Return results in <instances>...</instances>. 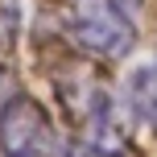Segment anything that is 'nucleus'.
<instances>
[{"label":"nucleus","mask_w":157,"mask_h":157,"mask_svg":"<svg viewBox=\"0 0 157 157\" xmlns=\"http://www.w3.org/2000/svg\"><path fill=\"white\" fill-rule=\"evenodd\" d=\"M66 37L99 62L128 58L136 46V13L128 0H75L66 13Z\"/></svg>","instance_id":"1"},{"label":"nucleus","mask_w":157,"mask_h":157,"mask_svg":"<svg viewBox=\"0 0 157 157\" xmlns=\"http://www.w3.org/2000/svg\"><path fill=\"white\" fill-rule=\"evenodd\" d=\"M0 157H71V145L41 99L13 91L0 103Z\"/></svg>","instance_id":"2"},{"label":"nucleus","mask_w":157,"mask_h":157,"mask_svg":"<svg viewBox=\"0 0 157 157\" xmlns=\"http://www.w3.org/2000/svg\"><path fill=\"white\" fill-rule=\"evenodd\" d=\"M124 99H128V108H132V116L145 120L157 132V62H145V66H136V71L128 75Z\"/></svg>","instance_id":"3"},{"label":"nucleus","mask_w":157,"mask_h":157,"mask_svg":"<svg viewBox=\"0 0 157 157\" xmlns=\"http://www.w3.org/2000/svg\"><path fill=\"white\" fill-rule=\"evenodd\" d=\"M71 157H136L120 128H91L71 141Z\"/></svg>","instance_id":"4"},{"label":"nucleus","mask_w":157,"mask_h":157,"mask_svg":"<svg viewBox=\"0 0 157 157\" xmlns=\"http://www.w3.org/2000/svg\"><path fill=\"white\" fill-rule=\"evenodd\" d=\"M21 33V0H0V50H13Z\"/></svg>","instance_id":"5"}]
</instances>
